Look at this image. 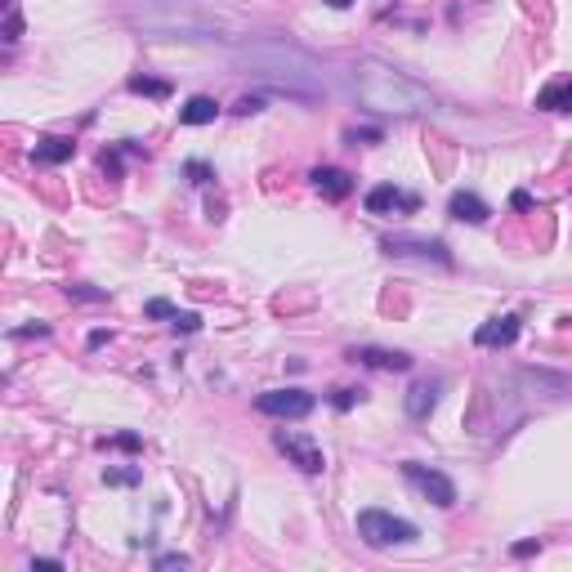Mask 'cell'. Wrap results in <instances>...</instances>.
Returning a JSON list of instances; mask_svg holds the SVG:
<instances>
[{"label": "cell", "mask_w": 572, "mask_h": 572, "mask_svg": "<svg viewBox=\"0 0 572 572\" xmlns=\"http://www.w3.org/2000/svg\"><path fill=\"white\" fill-rule=\"evenodd\" d=\"M99 166H103L112 179H121V157H117V152H108V148H103V152H99Z\"/></svg>", "instance_id": "28"}, {"label": "cell", "mask_w": 572, "mask_h": 572, "mask_svg": "<svg viewBox=\"0 0 572 572\" xmlns=\"http://www.w3.org/2000/svg\"><path fill=\"white\" fill-rule=\"evenodd\" d=\"M354 94L367 112H385V117H412V112L434 108V94L425 86H416L412 77H403L398 68H389L380 59L354 63Z\"/></svg>", "instance_id": "3"}, {"label": "cell", "mask_w": 572, "mask_h": 572, "mask_svg": "<svg viewBox=\"0 0 572 572\" xmlns=\"http://www.w3.org/2000/svg\"><path fill=\"white\" fill-rule=\"evenodd\" d=\"M143 314H148V318H170V323H175V314H179V309H175L170 300H148V305H143Z\"/></svg>", "instance_id": "26"}, {"label": "cell", "mask_w": 572, "mask_h": 572, "mask_svg": "<svg viewBox=\"0 0 572 572\" xmlns=\"http://www.w3.org/2000/svg\"><path fill=\"white\" fill-rule=\"evenodd\" d=\"M447 215H452V219H461V224H483L492 210H487V201H483L478 192H452Z\"/></svg>", "instance_id": "15"}, {"label": "cell", "mask_w": 572, "mask_h": 572, "mask_svg": "<svg viewBox=\"0 0 572 572\" xmlns=\"http://www.w3.org/2000/svg\"><path fill=\"white\" fill-rule=\"evenodd\" d=\"M345 139H349V143H354V148H358V143H380V139H385V135H380V130H376V126H363V130H349V135H345Z\"/></svg>", "instance_id": "25"}, {"label": "cell", "mask_w": 572, "mask_h": 572, "mask_svg": "<svg viewBox=\"0 0 572 572\" xmlns=\"http://www.w3.org/2000/svg\"><path fill=\"white\" fill-rule=\"evenodd\" d=\"M416 206H421V197L416 192H403L394 184H380V188L367 192V210L372 215H394V210H416Z\"/></svg>", "instance_id": "10"}, {"label": "cell", "mask_w": 572, "mask_h": 572, "mask_svg": "<svg viewBox=\"0 0 572 572\" xmlns=\"http://www.w3.org/2000/svg\"><path fill=\"white\" fill-rule=\"evenodd\" d=\"M255 407L264 416H277V421H300V416L314 412V394H305V389H268V394L255 398Z\"/></svg>", "instance_id": "7"}, {"label": "cell", "mask_w": 572, "mask_h": 572, "mask_svg": "<svg viewBox=\"0 0 572 572\" xmlns=\"http://www.w3.org/2000/svg\"><path fill=\"white\" fill-rule=\"evenodd\" d=\"M215 117H219V103H215L210 94H192V99L179 108V121H184V126H210Z\"/></svg>", "instance_id": "16"}, {"label": "cell", "mask_w": 572, "mask_h": 572, "mask_svg": "<svg viewBox=\"0 0 572 572\" xmlns=\"http://www.w3.org/2000/svg\"><path fill=\"white\" fill-rule=\"evenodd\" d=\"M358 398H363V389H336V398H331V407H336V412H349V407H354Z\"/></svg>", "instance_id": "27"}, {"label": "cell", "mask_w": 572, "mask_h": 572, "mask_svg": "<svg viewBox=\"0 0 572 572\" xmlns=\"http://www.w3.org/2000/svg\"><path fill=\"white\" fill-rule=\"evenodd\" d=\"M14 336H19V340H28V336H50V327H45V323H37V327H19Z\"/></svg>", "instance_id": "32"}, {"label": "cell", "mask_w": 572, "mask_h": 572, "mask_svg": "<svg viewBox=\"0 0 572 572\" xmlns=\"http://www.w3.org/2000/svg\"><path fill=\"white\" fill-rule=\"evenodd\" d=\"M380 250H385V255H394V259H425V264L452 268V250H447V241H438V237L394 233V237H385V241H380Z\"/></svg>", "instance_id": "5"}, {"label": "cell", "mask_w": 572, "mask_h": 572, "mask_svg": "<svg viewBox=\"0 0 572 572\" xmlns=\"http://www.w3.org/2000/svg\"><path fill=\"white\" fill-rule=\"evenodd\" d=\"M184 175H188V179H192L197 188H206V184H215V170H210L206 161H188V166H184Z\"/></svg>", "instance_id": "21"}, {"label": "cell", "mask_w": 572, "mask_h": 572, "mask_svg": "<svg viewBox=\"0 0 572 572\" xmlns=\"http://www.w3.org/2000/svg\"><path fill=\"white\" fill-rule=\"evenodd\" d=\"M228 63L237 72L273 86L286 99H305L309 103V99H318L327 90V68L309 50H300L291 41H246V45H237L228 54Z\"/></svg>", "instance_id": "1"}, {"label": "cell", "mask_w": 572, "mask_h": 572, "mask_svg": "<svg viewBox=\"0 0 572 572\" xmlns=\"http://www.w3.org/2000/svg\"><path fill=\"white\" fill-rule=\"evenodd\" d=\"M327 5H331V10H345V5H354V0H327Z\"/></svg>", "instance_id": "33"}, {"label": "cell", "mask_w": 572, "mask_h": 572, "mask_svg": "<svg viewBox=\"0 0 572 572\" xmlns=\"http://www.w3.org/2000/svg\"><path fill=\"white\" fill-rule=\"evenodd\" d=\"M536 550H541V541H519V545H510L514 559H527V554H536Z\"/></svg>", "instance_id": "30"}, {"label": "cell", "mask_w": 572, "mask_h": 572, "mask_svg": "<svg viewBox=\"0 0 572 572\" xmlns=\"http://www.w3.org/2000/svg\"><path fill=\"white\" fill-rule=\"evenodd\" d=\"M139 478H143V474H139V465H130V470H108V474H103V483H108V487H135Z\"/></svg>", "instance_id": "19"}, {"label": "cell", "mask_w": 572, "mask_h": 572, "mask_svg": "<svg viewBox=\"0 0 572 572\" xmlns=\"http://www.w3.org/2000/svg\"><path fill=\"white\" fill-rule=\"evenodd\" d=\"M358 536L372 545V550H385V545H403V541H416V523L389 514V510H363L358 514Z\"/></svg>", "instance_id": "4"}, {"label": "cell", "mask_w": 572, "mask_h": 572, "mask_svg": "<svg viewBox=\"0 0 572 572\" xmlns=\"http://www.w3.org/2000/svg\"><path fill=\"white\" fill-rule=\"evenodd\" d=\"M349 363H358V367H376V372H407V367H412V358H407L403 349H376V345H358V349H349Z\"/></svg>", "instance_id": "9"}, {"label": "cell", "mask_w": 572, "mask_h": 572, "mask_svg": "<svg viewBox=\"0 0 572 572\" xmlns=\"http://www.w3.org/2000/svg\"><path fill=\"white\" fill-rule=\"evenodd\" d=\"M273 443H277V452H286V461H291L296 470H305V474H323L327 470V456H323L318 438H309L300 429H277Z\"/></svg>", "instance_id": "6"}, {"label": "cell", "mask_w": 572, "mask_h": 572, "mask_svg": "<svg viewBox=\"0 0 572 572\" xmlns=\"http://www.w3.org/2000/svg\"><path fill=\"white\" fill-rule=\"evenodd\" d=\"M23 37V19H19V5H14V0H5V41L14 45Z\"/></svg>", "instance_id": "20"}, {"label": "cell", "mask_w": 572, "mask_h": 572, "mask_svg": "<svg viewBox=\"0 0 572 572\" xmlns=\"http://www.w3.org/2000/svg\"><path fill=\"white\" fill-rule=\"evenodd\" d=\"M72 152H77V139H68V135H45V139H37L32 161H37V166H63V161H72Z\"/></svg>", "instance_id": "13"}, {"label": "cell", "mask_w": 572, "mask_h": 572, "mask_svg": "<svg viewBox=\"0 0 572 572\" xmlns=\"http://www.w3.org/2000/svg\"><path fill=\"white\" fill-rule=\"evenodd\" d=\"M259 108H264V94H241V99L233 103V112H237V117H255Z\"/></svg>", "instance_id": "23"}, {"label": "cell", "mask_w": 572, "mask_h": 572, "mask_svg": "<svg viewBox=\"0 0 572 572\" xmlns=\"http://www.w3.org/2000/svg\"><path fill=\"white\" fill-rule=\"evenodd\" d=\"M438 389H443L438 380L412 385V389H407V403H403V407H407V421H429V412L438 407Z\"/></svg>", "instance_id": "14"}, {"label": "cell", "mask_w": 572, "mask_h": 572, "mask_svg": "<svg viewBox=\"0 0 572 572\" xmlns=\"http://www.w3.org/2000/svg\"><path fill=\"white\" fill-rule=\"evenodd\" d=\"M309 179H314V188H318L323 197H331V201H345V197L354 192V175L340 170V166H318Z\"/></svg>", "instance_id": "12"}, {"label": "cell", "mask_w": 572, "mask_h": 572, "mask_svg": "<svg viewBox=\"0 0 572 572\" xmlns=\"http://www.w3.org/2000/svg\"><path fill=\"white\" fill-rule=\"evenodd\" d=\"M514 336H519V318L505 314V318L483 323V327L474 331V345H478V349H505V345H514Z\"/></svg>", "instance_id": "11"}, {"label": "cell", "mask_w": 572, "mask_h": 572, "mask_svg": "<svg viewBox=\"0 0 572 572\" xmlns=\"http://www.w3.org/2000/svg\"><path fill=\"white\" fill-rule=\"evenodd\" d=\"M99 447H121V452H143V438H139V434H112V438H103Z\"/></svg>", "instance_id": "22"}, {"label": "cell", "mask_w": 572, "mask_h": 572, "mask_svg": "<svg viewBox=\"0 0 572 572\" xmlns=\"http://www.w3.org/2000/svg\"><path fill=\"white\" fill-rule=\"evenodd\" d=\"M403 474L425 492V501H434V505H456V483L447 478V474H438V470H429V465H421V461H407L403 465Z\"/></svg>", "instance_id": "8"}, {"label": "cell", "mask_w": 572, "mask_h": 572, "mask_svg": "<svg viewBox=\"0 0 572 572\" xmlns=\"http://www.w3.org/2000/svg\"><path fill=\"white\" fill-rule=\"evenodd\" d=\"M175 327H179V331H197L201 318H197V314H175Z\"/></svg>", "instance_id": "29"}, {"label": "cell", "mask_w": 572, "mask_h": 572, "mask_svg": "<svg viewBox=\"0 0 572 572\" xmlns=\"http://www.w3.org/2000/svg\"><path fill=\"white\" fill-rule=\"evenodd\" d=\"M68 296H72V300H108V291H99V286H86V282L68 286Z\"/></svg>", "instance_id": "24"}, {"label": "cell", "mask_w": 572, "mask_h": 572, "mask_svg": "<svg viewBox=\"0 0 572 572\" xmlns=\"http://www.w3.org/2000/svg\"><path fill=\"white\" fill-rule=\"evenodd\" d=\"M536 108H545V112H572V77L568 81H550L536 94Z\"/></svg>", "instance_id": "17"}, {"label": "cell", "mask_w": 572, "mask_h": 572, "mask_svg": "<svg viewBox=\"0 0 572 572\" xmlns=\"http://www.w3.org/2000/svg\"><path fill=\"white\" fill-rule=\"evenodd\" d=\"M135 23H139V32H148L157 41H233V37H241V23L233 14L192 5V0H161V5L143 10Z\"/></svg>", "instance_id": "2"}, {"label": "cell", "mask_w": 572, "mask_h": 572, "mask_svg": "<svg viewBox=\"0 0 572 572\" xmlns=\"http://www.w3.org/2000/svg\"><path fill=\"white\" fill-rule=\"evenodd\" d=\"M157 568H188V554H161Z\"/></svg>", "instance_id": "31"}, {"label": "cell", "mask_w": 572, "mask_h": 572, "mask_svg": "<svg viewBox=\"0 0 572 572\" xmlns=\"http://www.w3.org/2000/svg\"><path fill=\"white\" fill-rule=\"evenodd\" d=\"M130 94H143V99H170V81H157V77H130Z\"/></svg>", "instance_id": "18"}]
</instances>
